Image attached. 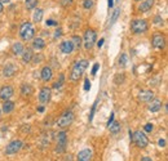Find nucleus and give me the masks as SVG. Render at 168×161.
<instances>
[{
  "label": "nucleus",
  "instance_id": "nucleus-37",
  "mask_svg": "<svg viewBox=\"0 0 168 161\" xmlns=\"http://www.w3.org/2000/svg\"><path fill=\"white\" fill-rule=\"evenodd\" d=\"M166 144H167V141H166V139H159V142H158V146H159V147H166Z\"/></svg>",
  "mask_w": 168,
  "mask_h": 161
},
{
  "label": "nucleus",
  "instance_id": "nucleus-33",
  "mask_svg": "<svg viewBox=\"0 0 168 161\" xmlns=\"http://www.w3.org/2000/svg\"><path fill=\"white\" fill-rule=\"evenodd\" d=\"M89 89H91V81H89V79H85L84 80V90L88 92Z\"/></svg>",
  "mask_w": 168,
  "mask_h": 161
},
{
  "label": "nucleus",
  "instance_id": "nucleus-15",
  "mask_svg": "<svg viewBox=\"0 0 168 161\" xmlns=\"http://www.w3.org/2000/svg\"><path fill=\"white\" fill-rule=\"evenodd\" d=\"M153 98H154V93H153L151 90H142V92H140V94H139V99L141 102H145V103L150 102Z\"/></svg>",
  "mask_w": 168,
  "mask_h": 161
},
{
  "label": "nucleus",
  "instance_id": "nucleus-36",
  "mask_svg": "<svg viewBox=\"0 0 168 161\" xmlns=\"http://www.w3.org/2000/svg\"><path fill=\"white\" fill-rule=\"evenodd\" d=\"M32 58H34V62H35V63H40V61H41V59H43L44 57H43L41 54H39V56H36V57H32Z\"/></svg>",
  "mask_w": 168,
  "mask_h": 161
},
{
  "label": "nucleus",
  "instance_id": "nucleus-31",
  "mask_svg": "<svg viewBox=\"0 0 168 161\" xmlns=\"http://www.w3.org/2000/svg\"><path fill=\"white\" fill-rule=\"evenodd\" d=\"M83 7H84V9H91L92 7H93V0H84L83 1Z\"/></svg>",
  "mask_w": 168,
  "mask_h": 161
},
{
  "label": "nucleus",
  "instance_id": "nucleus-34",
  "mask_svg": "<svg viewBox=\"0 0 168 161\" xmlns=\"http://www.w3.org/2000/svg\"><path fill=\"white\" fill-rule=\"evenodd\" d=\"M144 129H145V132H146V133H150L153 129H154V126H153V124H146Z\"/></svg>",
  "mask_w": 168,
  "mask_h": 161
},
{
  "label": "nucleus",
  "instance_id": "nucleus-45",
  "mask_svg": "<svg viewBox=\"0 0 168 161\" xmlns=\"http://www.w3.org/2000/svg\"><path fill=\"white\" fill-rule=\"evenodd\" d=\"M141 161H153V160L150 159V157H142V159H141Z\"/></svg>",
  "mask_w": 168,
  "mask_h": 161
},
{
  "label": "nucleus",
  "instance_id": "nucleus-11",
  "mask_svg": "<svg viewBox=\"0 0 168 161\" xmlns=\"http://www.w3.org/2000/svg\"><path fill=\"white\" fill-rule=\"evenodd\" d=\"M14 94V89L10 85H4L3 88H0V99H9L12 95Z\"/></svg>",
  "mask_w": 168,
  "mask_h": 161
},
{
  "label": "nucleus",
  "instance_id": "nucleus-2",
  "mask_svg": "<svg viewBox=\"0 0 168 161\" xmlns=\"http://www.w3.org/2000/svg\"><path fill=\"white\" fill-rule=\"evenodd\" d=\"M20 35L25 41L31 40V39L34 37V35H35V28H34V26H32V23L31 22L23 23V25L21 26V28H20Z\"/></svg>",
  "mask_w": 168,
  "mask_h": 161
},
{
  "label": "nucleus",
  "instance_id": "nucleus-41",
  "mask_svg": "<svg viewBox=\"0 0 168 161\" xmlns=\"http://www.w3.org/2000/svg\"><path fill=\"white\" fill-rule=\"evenodd\" d=\"M113 121H114V112H111V115H110V119H109V121H107V126H110V125L113 124Z\"/></svg>",
  "mask_w": 168,
  "mask_h": 161
},
{
  "label": "nucleus",
  "instance_id": "nucleus-32",
  "mask_svg": "<svg viewBox=\"0 0 168 161\" xmlns=\"http://www.w3.org/2000/svg\"><path fill=\"white\" fill-rule=\"evenodd\" d=\"M96 107H97V101L93 103V106H92L91 108V114H89V121L93 120V116H94V111H96Z\"/></svg>",
  "mask_w": 168,
  "mask_h": 161
},
{
  "label": "nucleus",
  "instance_id": "nucleus-28",
  "mask_svg": "<svg viewBox=\"0 0 168 161\" xmlns=\"http://www.w3.org/2000/svg\"><path fill=\"white\" fill-rule=\"evenodd\" d=\"M119 14H120V8H116L115 10H114V13H113V17H111V22H110V25H113L114 22H115L116 19H118V17H119Z\"/></svg>",
  "mask_w": 168,
  "mask_h": 161
},
{
  "label": "nucleus",
  "instance_id": "nucleus-1",
  "mask_svg": "<svg viewBox=\"0 0 168 161\" xmlns=\"http://www.w3.org/2000/svg\"><path fill=\"white\" fill-rule=\"evenodd\" d=\"M88 67V61L87 59H80V61H76L74 63L73 68H71V72H70V80L71 81H78L80 77L83 76L84 71L87 70Z\"/></svg>",
  "mask_w": 168,
  "mask_h": 161
},
{
  "label": "nucleus",
  "instance_id": "nucleus-23",
  "mask_svg": "<svg viewBox=\"0 0 168 161\" xmlns=\"http://www.w3.org/2000/svg\"><path fill=\"white\" fill-rule=\"evenodd\" d=\"M109 129H110V132H111L113 134H118L119 132H120V129H122V125H120V123H118V121H115V123L113 121V124L109 126Z\"/></svg>",
  "mask_w": 168,
  "mask_h": 161
},
{
  "label": "nucleus",
  "instance_id": "nucleus-9",
  "mask_svg": "<svg viewBox=\"0 0 168 161\" xmlns=\"http://www.w3.org/2000/svg\"><path fill=\"white\" fill-rule=\"evenodd\" d=\"M50 97H52V92H50L49 88L44 86V88L40 89V92H39V101H40V103H43V104L49 103Z\"/></svg>",
  "mask_w": 168,
  "mask_h": 161
},
{
  "label": "nucleus",
  "instance_id": "nucleus-30",
  "mask_svg": "<svg viewBox=\"0 0 168 161\" xmlns=\"http://www.w3.org/2000/svg\"><path fill=\"white\" fill-rule=\"evenodd\" d=\"M64 79H65V77H64V75H62V74H61V75H60V80H57V81L55 83V84H53V88H55V89H57V88H61L62 84H64Z\"/></svg>",
  "mask_w": 168,
  "mask_h": 161
},
{
  "label": "nucleus",
  "instance_id": "nucleus-47",
  "mask_svg": "<svg viewBox=\"0 0 168 161\" xmlns=\"http://www.w3.org/2000/svg\"><path fill=\"white\" fill-rule=\"evenodd\" d=\"M0 3H1V4H4V3H9V0H0Z\"/></svg>",
  "mask_w": 168,
  "mask_h": 161
},
{
  "label": "nucleus",
  "instance_id": "nucleus-38",
  "mask_svg": "<svg viewBox=\"0 0 168 161\" xmlns=\"http://www.w3.org/2000/svg\"><path fill=\"white\" fill-rule=\"evenodd\" d=\"M71 3H73V0H61V5H64V7H67Z\"/></svg>",
  "mask_w": 168,
  "mask_h": 161
},
{
  "label": "nucleus",
  "instance_id": "nucleus-18",
  "mask_svg": "<svg viewBox=\"0 0 168 161\" xmlns=\"http://www.w3.org/2000/svg\"><path fill=\"white\" fill-rule=\"evenodd\" d=\"M154 1L155 0H144V1L140 4L139 10L140 12H149L153 8V5H154Z\"/></svg>",
  "mask_w": 168,
  "mask_h": 161
},
{
  "label": "nucleus",
  "instance_id": "nucleus-7",
  "mask_svg": "<svg viewBox=\"0 0 168 161\" xmlns=\"http://www.w3.org/2000/svg\"><path fill=\"white\" fill-rule=\"evenodd\" d=\"M56 139H57L56 152H58V153L65 152L66 144H67V134H66V132H58L56 135Z\"/></svg>",
  "mask_w": 168,
  "mask_h": 161
},
{
  "label": "nucleus",
  "instance_id": "nucleus-13",
  "mask_svg": "<svg viewBox=\"0 0 168 161\" xmlns=\"http://www.w3.org/2000/svg\"><path fill=\"white\" fill-rule=\"evenodd\" d=\"M60 49H61V52L65 53V54H70V53H73V50H74L73 41L71 40H64L61 43V45H60Z\"/></svg>",
  "mask_w": 168,
  "mask_h": 161
},
{
  "label": "nucleus",
  "instance_id": "nucleus-5",
  "mask_svg": "<svg viewBox=\"0 0 168 161\" xmlns=\"http://www.w3.org/2000/svg\"><path fill=\"white\" fill-rule=\"evenodd\" d=\"M132 141L134 142V144H136L139 148H145L146 146L149 144V138L146 137V134L144 132H141V130H137L136 133H133Z\"/></svg>",
  "mask_w": 168,
  "mask_h": 161
},
{
  "label": "nucleus",
  "instance_id": "nucleus-44",
  "mask_svg": "<svg viewBox=\"0 0 168 161\" xmlns=\"http://www.w3.org/2000/svg\"><path fill=\"white\" fill-rule=\"evenodd\" d=\"M107 4H109V8L114 7V0H107Z\"/></svg>",
  "mask_w": 168,
  "mask_h": 161
},
{
  "label": "nucleus",
  "instance_id": "nucleus-12",
  "mask_svg": "<svg viewBox=\"0 0 168 161\" xmlns=\"http://www.w3.org/2000/svg\"><path fill=\"white\" fill-rule=\"evenodd\" d=\"M92 155H93L92 150H89V148H85V150L79 151V153H78L76 159H78V161H91V160H92Z\"/></svg>",
  "mask_w": 168,
  "mask_h": 161
},
{
  "label": "nucleus",
  "instance_id": "nucleus-35",
  "mask_svg": "<svg viewBox=\"0 0 168 161\" xmlns=\"http://www.w3.org/2000/svg\"><path fill=\"white\" fill-rule=\"evenodd\" d=\"M98 68H100V65H98V63H94L93 67H92V75H96V74H97Z\"/></svg>",
  "mask_w": 168,
  "mask_h": 161
},
{
  "label": "nucleus",
  "instance_id": "nucleus-48",
  "mask_svg": "<svg viewBox=\"0 0 168 161\" xmlns=\"http://www.w3.org/2000/svg\"><path fill=\"white\" fill-rule=\"evenodd\" d=\"M1 12H3V4L0 3V13H1Z\"/></svg>",
  "mask_w": 168,
  "mask_h": 161
},
{
  "label": "nucleus",
  "instance_id": "nucleus-14",
  "mask_svg": "<svg viewBox=\"0 0 168 161\" xmlns=\"http://www.w3.org/2000/svg\"><path fill=\"white\" fill-rule=\"evenodd\" d=\"M148 103H149L148 108H149V111H151V112H158L159 110L162 108V101L158 99V98H153Z\"/></svg>",
  "mask_w": 168,
  "mask_h": 161
},
{
  "label": "nucleus",
  "instance_id": "nucleus-3",
  "mask_svg": "<svg viewBox=\"0 0 168 161\" xmlns=\"http://www.w3.org/2000/svg\"><path fill=\"white\" fill-rule=\"evenodd\" d=\"M96 39H97V35H96V32L93 30L88 28L85 31V34H84V37H83V44H84V48H85V50H91L93 45L96 44Z\"/></svg>",
  "mask_w": 168,
  "mask_h": 161
},
{
  "label": "nucleus",
  "instance_id": "nucleus-4",
  "mask_svg": "<svg viewBox=\"0 0 168 161\" xmlns=\"http://www.w3.org/2000/svg\"><path fill=\"white\" fill-rule=\"evenodd\" d=\"M149 28V25L145 19H133L131 23V30L134 34H144Z\"/></svg>",
  "mask_w": 168,
  "mask_h": 161
},
{
  "label": "nucleus",
  "instance_id": "nucleus-29",
  "mask_svg": "<svg viewBox=\"0 0 168 161\" xmlns=\"http://www.w3.org/2000/svg\"><path fill=\"white\" fill-rule=\"evenodd\" d=\"M38 4V0H26V7L27 9H34Z\"/></svg>",
  "mask_w": 168,
  "mask_h": 161
},
{
  "label": "nucleus",
  "instance_id": "nucleus-19",
  "mask_svg": "<svg viewBox=\"0 0 168 161\" xmlns=\"http://www.w3.org/2000/svg\"><path fill=\"white\" fill-rule=\"evenodd\" d=\"M32 57H34V52H32V49H26L23 50L22 53V61L25 62V63H29V62L32 61Z\"/></svg>",
  "mask_w": 168,
  "mask_h": 161
},
{
  "label": "nucleus",
  "instance_id": "nucleus-26",
  "mask_svg": "<svg viewBox=\"0 0 168 161\" xmlns=\"http://www.w3.org/2000/svg\"><path fill=\"white\" fill-rule=\"evenodd\" d=\"M21 93H22V95H30L32 93V86L31 85H22V89H21Z\"/></svg>",
  "mask_w": 168,
  "mask_h": 161
},
{
  "label": "nucleus",
  "instance_id": "nucleus-20",
  "mask_svg": "<svg viewBox=\"0 0 168 161\" xmlns=\"http://www.w3.org/2000/svg\"><path fill=\"white\" fill-rule=\"evenodd\" d=\"M23 50H25V48H23L22 43H14L12 45V53L14 56H21L23 53Z\"/></svg>",
  "mask_w": 168,
  "mask_h": 161
},
{
  "label": "nucleus",
  "instance_id": "nucleus-16",
  "mask_svg": "<svg viewBox=\"0 0 168 161\" xmlns=\"http://www.w3.org/2000/svg\"><path fill=\"white\" fill-rule=\"evenodd\" d=\"M40 75H41V79H43L44 81H49V80H52V77H53V71L49 66H46V67L41 68Z\"/></svg>",
  "mask_w": 168,
  "mask_h": 161
},
{
  "label": "nucleus",
  "instance_id": "nucleus-39",
  "mask_svg": "<svg viewBox=\"0 0 168 161\" xmlns=\"http://www.w3.org/2000/svg\"><path fill=\"white\" fill-rule=\"evenodd\" d=\"M56 25H57L56 21H53V19H48L47 21V26H56Z\"/></svg>",
  "mask_w": 168,
  "mask_h": 161
},
{
  "label": "nucleus",
  "instance_id": "nucleus-21",
  "mask_svg": "<svg viewBox=\"0 0 168 161\" xmlns=\"http://www.w3.org/2000/svg\"><path fill=\"white\" fill-rule=\"evenodd\" d=\"M32 46H34V49L41 50V49H44V46H46V41H44V39H41V37H35L34 41H32Z\"/></svg>",
  "mask_w": 168,
  "mask_h": 161
},
{
  "label": "nucleus",
  "instance_id": "nucleus-40",
  "mask_svg": "<svg viewBox=\"0 0 168 161\" xmlns=\"http://www.w3.org/2000/svg\"><path fill=\"white\" fill-rule=\"evenodd\" d=\"M62 35V30L61 28H58V30H56V34H55V39H57V37H60Z\"/></svg>",
  "mask_w": 168,
  "mask_h": 161
},
{
  "label": "nucleus",
  "instance_id": "nucleus-24",
  "mask_svg": "<svg viewBox=\"0 0 168 161\" xmlns=\"http://www.w3.org/2000/svg\"><path fill=\"white\" fill-rule=\"evenodd\" d=\"M34 22H36V23H39L41 19H43V9H36L35 10V13H34Z\"/></svg>",
  "mask_w": 168,
  "mask_h": 161
},
{
  "label": "nucleus",
  "instance_id": "nucleus-43",
  "mask_svg": "<svg viewBox=\"0 0 168 161\" xmlns=\"http://www.w3.org/2000/svg\"><path fill=\"white\" fill-rule=\"evenodd\" d=\"M44 111H46L44 106H39V107H38V112H44Z\"/></svg>",
  "mask_w": 168,
  "mask_h": 161
},
{
  "label": "nucleus",
  "instance_id": "nucleus-10",
  "mask_svg": "<svg viewBox=\"0 0 168 161\" xmlns=\"http://www.w3.org/2000/svg\"><path fill=\"white\" fill-rule=\"evenodd\" d=\"M151 44H153V46L157 48V49H163L164 45H166V37L162 34H155L154 36H153Z\"/></svg>",
  "mask_w": 168,
  "mask_h": 161
},
{
  "label": "nucleus",
  "instance_id": "nucleus-46",
  "mask_svg": "<svg viewBox=\"0 0 168 161\" xmlns=\"http://www.w3.org/2000/svg\"><path fill=\"white\" fill-rule=\"evenodd\" d=\"M154 22H155V23H159V22H160V17H159V16L155 17V21H154Z\"/></svg>",
  "mask_w": 168,
  "mask_h": 161
},
{
  "label": "nucleus",
  "instance_id": "nucleus-8",
  "mask_svg": "<svg viewBox=\"0 0 168 161\" xmlns=\"http://www.w3.org/2000/svg\"><path fill=\"white\" fill-rule=\"evenodd\" d=\"M22 146H23L22 141H18V139H16V141H12L9 144L5 147V155H16L17 152L21 151Z\"/></svg>",
  "mask_w": 168,
  "mask_h": 161
},
{
  "label": "nucleus",
  "instance_id": "nucleus-22",
  "mask_svg": "<svg viewBox=\"0 0 168 161\" xmlns=\"http://www.w3.org/2000/svg\"><path fill=\"white\" fill-rule=\"evenodd\" d=\"M13 110H14V102H12L9 99L4 101V103H3V111H4V114H10Z\"/></svg>",
  "mask_w": 168,
  "mask_h": 161
},
{
  "label": "nucleus",
  "instance_id": "nucleus-42",
  "mask_svg": "<svg viewBox=\"0 0 168 161\" xmlns=\"http://www.w3.org/2000/svg\"><path fill=\"white\" fill-rule=\"evenodd\" d=\"M104 41H105V39H100V41H97V46H98V48H102Z\"/></svg>",
  "mask_w": 168,
  "mask_h": 161
},
{
  "label": "nucleus",
  "instance_id": "nucleus-27",
  "mask_svg": "<svg viewBox=\"0 0 168 161\" xmlns=\"http://www.w3.org/2000/svg\"><path fill=\"white\" fill-rule=\"evenodd\" d=\"M127 63H128V57H127V54H122L120 56V58H119V67H125L127 66Z\"/></svg>",
  "mask_w": 168,
  "mask_h": 161
},
{
  "label": "nucleus",
  "instance_id": "nucleus-50",
  "mask_svg": "<svg viewBox=\"0 0 168 161\" xmlns=\"http://www.w3.org/2000/svg\"><path fill=\"white\" fill-rule=\"evenodd\" d=\"M0 115H1V111H0Z\"/></svg>",
  "mask_w": 168,
  "mask_h": 161
},
{
  "label": "nucleus",
  "instance_id": "nucleus-6",
  "mask_svg": "<svg viewBox=\"0 0 168 161\" xmlns=\"http://www.w3.org/2000/svg\"><path fill=\"white\" fill-rule=\"evenodd\" d=\"M73 121H74V114L71 111H65L61 115V117L57 120L56 124L58 128H67L73 124Z\"/></svg>",
  "mask_w": 168,
  "mask_h": 161
},
{
  "label": "nucleus",
  "instance_id": "nucleus-25",
  "mask_svg": "<svg viewBox=\"0 0 168 161\" xmlns=\"http://www.w3.org/2000/svg\"><path fill=\"white\" fill-rule=\"evenodd\" d=\"M71 41H73V45H74V49L76 48V49H79L80 45H82V43H83V40H82V37H79V36H73V39H71Z\"/></svg>",
  "mask_w": 168,
  "mask_h": 161
},
{
  "label": "nucleus",
  "instance_id": "nucleus-49",
  "mask_svg": "<svg viewBox=\"0 0 168 161\" xmlns=\"http://www.w3.org/2000/svg\"><path fill=\"white\" fill-rule=\"evenodd\" d=\"M137 1H141V0H137Z\"/></svg>",
  "mask_w": 168,
  "mask_h": 161
},
{
  "label": "nucleus",
  "instance_id": "nucleus-17",
  "mask_svg": "<svg viewBox=\"0 0 168 161\" xmlns=\"http://www.w3.org/2000/svg\"><path fill=\"white\" fill-rule=\"evenodd\" d=\"M16 72H17V67L12 63H8L7 66L3 68V75L5 77H12Z\"/></svg>",
  "mask_w": 168,
  "mask_h": 161
}]
</instances>
